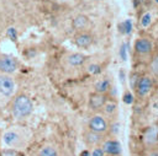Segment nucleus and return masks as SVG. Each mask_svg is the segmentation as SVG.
<instances>
[{"mask_svg":"<svg viewBox=\"0 0 158 156\" xmlns=\"http://www.w3.org/2000/svg\"><path fill=\"white\" fill-rule=\"evenodd\" d=\"M2 141L10 147H17L22 142L21 135L15 130H9L2 135Z\"/></svg>","mask_w":158,"mask_h":156,"instance_id":"obj_10","label":"nucleus"},{"mask_svg":"<svg viewBox=\"0 0 158 156\" xmlns=\"http://www.w3.org/2000/svg\"><path fill=\"white\" fill-rule=\"evenodd\" d=\"M32 109H33V103L26 95L17 96L12 102V114L16 118H25L30 115Z\"/></svg>","mask_w":158,"mask_h":156,"instance_id":"obj_1","label":"nucleus"},{"mask_svg":"<svg viewBox=\"0 0 158 156\" xmlns=\"http://www.w3.org/2000/svg\"><path fill=\"white\" fill-rule=\"evenodd\" d=\"M122 26H123V31H125V33H131V31H132V22H131V20H126L123 23H122Z\"/></svg>","mask_w":158,"mask_h":156,"instance_id":"obj_20","label":"nucleus"},{"mask_svg":"<svg viewBox=\"0 0 158 156\" xmlns=\"http://www.w3.org/2000/svg\"><path fill=\"white\" fill-rule=\"evenodd\" d=\"M133 50L135 54L137 57L141 58H149L152 55V53L154 52V47H153V42L149 38L146 37H139L136 39L135 45H133Z\"/></svg>","mask_w":158,"mask_h":156,"instance_id":"obj_3","label":"nucleus"},{"mask_svg":"<svg viewBox=\"0 0 158 156\" xmlns=\"http://www.w3.org/2000/svg\"><path fill=\"white\" fill-rule=\"evenodd\" d=\"M7 36H9L11 39L15 41V39H16V31H15V28H12V27L9 28V29H7Z\"/></svg>","mask_w":158,"mask_h":156,"instance_id":"obj_26","label":"nucleus"},{"mask_svg":"<svg viewBox=\"0 0 158 156\" xmlns=\"http://www.w3.org/2000/svg\"><path fill=\"white\" fill-rule=\"evenodd\" d=\"M154 86V77L151 75H142L138 77L136 86H135V92L138 98H144L149 95V92L153 90Z\"/></svg>","mask_w":158,"mask_h":156,"instance_id":"obj_2","label":"nucleus"},{"mask_svg":"<svg viewBox=\"0 0 158 156\" xmlns=\"http://www.w3.org/2000/svg\"><path fill=\"white\" fill-rule=\"evenodd\" d=\"M91 156H105V152H104V150L101 147L95 146L93 149V151H91Z\"/></svg>","mask_w":158,"mask_h":156,"instance_id":"obj_23","label":"nucleus"},{"mask_svg":"<svg viewBox=\"0 0 158 156\" xmlns=\"http://www.w3.org/2000/svg\"><path fill=\"white\" fill-rule=\"evenodd\" d=\"M106 101H107L106 95L94 92V93H91L89 96V107L93 111H99V109H101L104 107V104L106 103Z\"/></svg>","mask_w":158,"mask_h":156,"instance_id":"obj_9","label":"nucleus"},{"mask_svg":"<svg viewBox=\"0 0 158 156\" xmlns=\"http://www.w3.org/2000/svg\"><path fill=\"white\" fill-rule=\"evenodd\" d=\"M84 140L90 146H98L102 141V134H99V133L89 130V131H86L84 134Z\"/></svg>","mask_w":158,"mask_h":156,"instance_id":"obj_13","label":"nucleus"},{"mask_svg":"<svg viewBox=\"0 0 158 156\" xmlns=\"http://www.w3.org/2000/svg\"><path fill=\"white\" fill-rule=\"evenodd\" d=\"M123 102L127 103V104H131L133 102V96H132L131 92H128V91L125 92V95H123Z\"/></svg>","mask_w":158,"mask_h":156,"instance_id":"obj_24","label":"nucleus"},{"mask_svg":"<svg viewBox=\"0 0 158 156\" xmlns=\"http://www.w3.org/2000/svg\"><path fill=\"white\" fill-rule=\"evenodd\" d=\"M94 88H95V92H98V93H104V95H105V93L109 92L110 88H111V81H110L107 77L101 79V80H99V81L95 84Z\"/></svg>","mask_w":158,"mask_h":156,"instance_id":"obj_15","label":"nucleus"},{"mask_svg":"<svg viewBox=\"0 0 158 156\" xmlns=\"http://www.w3.org/2000/svg\"><path fill=\"white\" fill-rule=\"evenodd\" d=\"M126 49H127V44H122L121 45V49H120V55L122 58V60H126Z\"/></svg>","mask_w":158,"mask_h":156,"instance_id":"obj_25","label":"nucleus"},{"mask_svg":"<svg viewBox=\"0 0 158 156\" xmlns=\"http://www.w3.org/2000/svg\"><path fill=\"white\" fill-rule=\"evenodd\" d=\"M154 2H156V4H158V0H154Z\"/></svg>","mask_w":158,"mask_h":156,"instance_id":"obj_29","label":"nucleus"},{"mask_svg":"<svg viewBox=\"0 0 158 156\" xmlns=\"http://www.w3.org/2000/svg\"><path fill=\"white\" fill-rule=\"evenodd\" d=\"M14 91H15L14 79L6 74L0 75V93L6 97H10L14 95Z\"/></svg>","mask_w":158,"mask_h":156,"instance_id":"obj_6","label":"nucleus"},{"mask_svg":"<svg viewBox=\"0 0 158 156\" xmlns=\"http://www.w3.org/2000/svg\"><path fill=\"white\" fill-rule=\"evenodd\" d=\"M80 156H90V152H89L88 150H85V151H83V152L80 154Z\"/></svg>","mask_w":158,"mask_h":156,"instance_id":"obj_27","label":"nucleus"},{"mask_svg":"<svg viewBox=\"0 0 158 156\" xmlns=\"http://www.w3.org/2000/svg\"><path fill=\"white\" fill-rule=\"evenodd\" d=\"M88 23H89L88 16L80 14V15H77L74 17V20H73V28L78 29V31H81V29H84L88 26Z\"/></svg>","mask_w":158,"mask_h":156,"instance_id":"obj_14","label":"nucleus"},{"mask_svg":"<svg viewBox=\"0 0 158 156\" xmlns=\"http://www.w3.org/2000/svg\"><path fill=\"white\" fill-rule=\"evenodd\" d=\"M101 149L104 150L105 155H109V156H120L121 155V151H122L121 144L116 139L104 140V142L101 145Z\"/></svg>","mask_w":158,"mask_h":156,"instance_id":"obj_7","label":"nucleus"},{"mask_svg":"<svg viewBox=\"0 0 158 156\" xmlns=\"http://www.w3.org/2000/svg\"><path fill=\"white\" fill-rule=\"evenodd\" d=\"M74 42L79 48H88L93 43V37L86 32H80L75 36Z\"/></svg>","mask_w":158,"mask_h":156,"instance_id":"obj_12","label":"nucleus"},{"mask_svg":"<svg viewBox=\"0 0 158 156\" xmlns=\"http://www.w3.org/2000/svg\"><path fill=\"white\" fill-rule=\"evenodd\" d=\"M1 155H2V156H19L17 151L14 150V149H6V150H2Z\"/></svg>","mask_w":158,"mask_h":156,"instance_id":"obj_22","label":"nucleus"},{"mask_svg":"<svg viewBox=\"0 0 158 156\" xmlns=\"http://www.w3.org/2000/svg\"><path fill=\"white\" fill-rule=\"evenodd\" d=\"M17 69V61L9 55L0 57V71L5 74H11Z\"/></svg>","mask_w":158,"mask_h":156,"instance_id":"obj_8","label":"nucleus"},{"mask_svg":"<svg viewBox=\"0 0 158 156\" xmlns=\"http://www.w3.org/2000/svg\"><path fill=\"white\" fill-rule=\"evenodd\" d=\"M148 156H158V152H157V151H154V150H152V152H151Z\"/></svg>","mask_w":158,"mask_h":156,"instance_id":"obj_28","label":"nucleus"},{"mask_svg":"<svg viewBox=\"0 0 158 156\" xmlns=\"http://www.w3.org/2000/svg\"><path fill=\"white\" fill-rule=\"evenodd\" d=\"M142 141L143 145L149 150H154V147L158 146V123H153L144 129Z\"/></svg>","mask_w":158,"mask_h":156,"instance_id":"obj_4","label":"nucleus"},{"mask_svg":"<svg viewBox=\"0 0 158 156\" xmlns=\"http://www.w3.org/2000/svg\"><path fill=\"white\" fill-rule=\"evenodd\" d=\"M147 69H148V72L152 77L158 79V49H154V52L149 57Z\"/></svg>","mask_w":158,"mask_h":156,"instance_id":"obj_11","label":"nucleus"},{"mask_svg":"<svg viewBox=\"0 0 158 156\" xmlns=\"http://www.w3.org/2000/svg\"><path fill=\"white\" fill-rule=\"evenodd\" d=\"M38 156H58V154H57V151L52 146H44L38 152Z\"/></svg>","mask_w":158,"mask_h":156,"instance_id":"obj_18","label":"nucleus"},{"mask_svg":"<svg viewBox=\"0 0 158 156\" xmlns=\"http://www.w3.org/2000/svg\"><path fill=\"white\" fill-rule=\"evenodd\" d=\"M100 70H101V68H100V65H98V64H91V65H89V68H88V71H89L90 74H99Z\"/></svg>","mask_w":158,"mask_h":156,"instance_id":"obj_21","label":"nucleus"},{"mask_svg":"<svg viewBox=\"0 0 158 156\" xmlns=\"http://www.w3.org/2000/svg\"><path fill=\"white\" fill-rule=\"evenodd\" d=\"M88 127H89V130L99 133V134H105L107 131V129H109L107 120L100 114H96V115L91 117L90 120H89Z\"/></svg>","mask_w":158,"mask_h":156,"instance_id":"obj_5","label":"nucleus"},{"mask_svg":"<svg viewBox=\"0 0 158 156\" xmlns=\"http://www.w3.org/2000/svg\"><path fill=\"white\" fill-rule=\"evenodd\" d=\"M85 55L84 54H80V53H73L70 55H68L67 58V61L69 65L72 66H80L85 63Z\"/></svg>","mask_w":158,"mask_h":156,"instance_id":"obj_16","label":"nucleus"},{"mask_svg":"<svg viewBox=\"0 0 158 156\" xmlns=\"http://www.w3.org/2000/svg\"><path fill=\"white\" fill-rule=\"evenodd\" d=\"M149 23H151V15L147 12V14H144V15L142 16V18H141V26H142V27H147Z\"/></svg>","mask_w":158,"mask_h":156,"instance_id":"obj_19","label":"nucleus"},{"mask_svg":"<svg viewBox=\"0 0 158 156\" xmlns=\"http://www.w3.org/2000/svg\"><path fill=\"white\" fill-rule=\"evenodd\" d=\"M102 109H104L105 114L112 115V114L116 112V109H117V104H116V102H114V101H109V102L106 101V103L104 104Z\"/></svg>","mask_w":158,"mask_h":156,"instance_id":"obj_17","label":"nucleus"}]
</instances>
